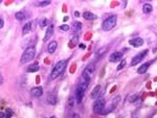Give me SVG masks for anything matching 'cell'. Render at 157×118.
<instances>
[{"label": "cell", "mask_w": 157, "mask_h": 118, "mask_svg": "<svg viewBox=\"0 0 157 118\" xmlns=\"http://www.w3.org/2000/svg\"><path fill=\"white\" fill-rule=\"evenodd\" d=\"M94 69H95V65L93 63H90V64L87 65V67L85 68V70L83 71V74H82V77H84L85 80H89L92 76L93 72H94Z\"/></svg>", "instance_id": "obj_5"}, {"label": "cell", "mask_w": 157, "mask_h": 118, "mask_svg": "<svg viewBox=\"0 0 157 118\" xmlns=\"http://www.w3.org/2000/svg\"><path fill=\"white\" fill-rule=\"evenodd\" d=\"M106 49H107V47H104V48H102V49H99V50L97 51L96 55H97V57H99L101 54H104V53H105V50H106Z\"/></svg>", "instance_id": "obj_27"}, {"label": "cell", "mask_w": 157, "mask_h": 118, "mask_svg": "<svg viewBox=\"0 0 157 118\" xmlns=\"http://www.w3.org/2000/svg\"><path fill=\"white\" fill-rule=\"evenodd\" d=\"M36 55V48L35 47H27L24 50V52L21 55V63L22 64H25L27 62L32 61V59L35 57Z\"/></svg>", "instance_id": "obj_2"}, {"label": "cell", "mask_w": 157, "mask_h": 118, "mask_svg": "<svg viewBox=\"0 0 157 118\" xmlns=\"http://www.w3.org/2000/svg\"><path fill=\"white\" fill-rule=\"evenodd\" d=\"M4 116H5V114H4V113H1V115H0V117H1V118H4Z\"/></svg>", "instance_id": "obj_32"}, {"label": "cell", "mask_w": 157, "mask_h": 118, "mask_svg": "<svg viewBox=\"0 0 157 118\" xmlns=\"http://www.w3.org/2000/svg\"><path fill=\"white\" fill-rule=\"evenodd\" d=\"M129 43H130V45L131 46H133V47H140L141 45L144 44V40L141 38H135V39H132V40H130L129 41Z\"/></svg>", "instance_id": "obj_9"}, {"label": "cell", "mask_w": 157, "mask_h": 118, "mask_svg": "<svg viewBox=\"0 0 157 118\" xmlns=\"http://www.w3.org/2000/svg\"><path fill=\"white\" fill-rule=\"evenodd\" d=\"M101 90H102V87L99 86V85H97V86L94 87L93 90H92V92H91V97H92V98H96V97L99 95Z\"/></svg>", "instance_id": "obj_16"}, {"label": "cell", "mask_w": 157, "mask_h": 118, "mask_svg": "<svg viewBox=\"0 0 157 118\" xmlns=\"http://www.w3.org/2000/svg\"><path fill=\"white\" fill-rule=\"evenodd\" d=\"M79 15H80V14H79V13H78V12H74V16H79Z\"/></svg>", "instance_id": "obj_33"}, {"label": "cell", "mask_w": 157, "mask_h": 118, "mask_svg": "<svg viewBox=\"0 0 157 118\" xmlns=\"http://www.w3.org/2000/svg\"><path fill=\"white\" fill-rule=\"evenodd\" d=\"M82 27V23L81 22H74V30H80Z\"/></svg>", "instance_id": "obj_24"}, {"label": "cell", "mask_w": 157, "mask_h": 118, "mask_svg": "<svg viewBox=\"0 0 157 118\" xmlns=\"http://www.w3.org/2000/svg\"><path fill=\"white\" fill-rule=\"evenodd\" d=\"M15 17H16L17 20L21 21V20H23L24 18H25V14L23 13V12H18V13L15 14Z\"/></svg>", "instance_id": "obj_21"}, {"label": "cell", "mask_w": 157, "mask_h": 118, "mask_svg": "<svg viewBox=\"0 0 157 118\" xmlns=\"http://www.w3.org/2000/svg\"><path fill=\"white\" fill-rule=\"evenodd\" d=\"M116 21H117V17H116L115 15L110 16L109 18H107V19L103 22L102 28L104 29L105 32H109V30L114 28V26L116 25Z\"/></svg>", "instance_id": "obj_3"}, {"label": "cell", "mask_w": 157, "mask_h": 118, "mask_svg": "<svg viewBox=\"0 0 157 118\" xmlns=\"http://www.w3.org/2000/svg\"><path fill=\"white\" fill-rule=\"evenodd\" d=\"M138 99V96L137 95H132L131 97H130V102H135L136 100Z\"/></svg>", "instance_id": "obj_29"}, {"label": "cell", "mask_w": 157, "mask_h": 118, "mask_svg": "<svg viewBox=\"0 0 157 118\" xmlns=\"http://www.w3.org/2000/svg\"><path fill=\"white\" fill-rule=\"evenodd\" d=\"M83 17H84V19H86V20H93L96 18L95 15L93 13H90V12H84Z\"/></svg>", "instance_id": "obj_18"}, {"label": "cell", "mask_w": 157, "mask_h": 118, "mask_svg": "<svg viewBox=\"0 0 157 118\" xmlns=\"http://www.w3.org/2000/svg\"><path fill=\"white\" fill-rule=\"evenodd\" d=\"M60 29H62V30H64V32H67L68 29H69V26L66 25V24H63V25L60 26Z\"/></svg>", "instance_id": "obj_28"}, {"label": "cell", "mask_w": 157, "mask_h": 118, "mask_svg": "<svg viewBox=\"0 0 157 118\" xmlns=\"http://www.w3.org/2000/svg\"><path fill=\"white\" fill-rule=\"evenodd\" d=\"M3 25H4V21H3V19L1 18V19H0V28H2Z\"/></svg>", "instance_id": "obj_31"}, {"label": "cell", "mask_w": 157, "mask_h": 118, "mask_svg": "<svg viewBox=\"0 0 157 118\" xmlns=\"http://www.w3.org/2000/svg\"><path fill=\"white\" fill-rule=\"evenodd\" d=\"M152 11H153V7H152V5H151L150 3L144 4V7H142V12H144V14H150Z\"/></svg>", "instance_id": "obj_20"}, {"label": "cell", "mask_w": 157, "mask_h": 118, "mask_svg": "<svg viewBox=\"0 0 157 118\" xmlns=\"http://www.w3.org/2000/svg\"><path fill=\"white\" fill-rule=\"evenodd\" d=\"M89 83H90L89 80H85L84 77H82V78H81V80L79 82V84H78L77 87H79L80 89H82L84 92H85V91L87 90V88H88V85H89Z\"/></svg>", "instance_id": "obj_10"}, {"label": "cell", "mask_w": 157, "mask_h": 118, "mask_svg": "<svg viewBox=\"0 0 157 118\" xmlns=\"http://www.w3.org/2000/svg\"><path fill=\"white\" fill-rule=\"evenodd\" d=\"M74 96H76V102H77L78 103H81V102H82V100H83L84 91L82 89H80L79 87H77V89H76V94H74Z\"/></svg>", "instance_id": "obj_8"}, {"label": "cell", "mask_w": 157, "mask_h": 118, "mask_svg": "<svg viewBox=\"0 0 157 118\" xmlns=\"http://www.w3.org/2000/svg\"><path fill=\"white\" fill-rule=\"evenodd\" d=\"M66 66H67V61L66 60H63V61H60L59 63H57L56 66L54 67V69H52V71H51V78L54 80V78H57L58 76H60L63 73V71L65 70Z\"/></svg>", "instance_id": "obj_1"}, {"label": "cell", "mask_w": 157, "mask_h": 118, "mask_svg": "<svg viewBox=\"0 0 157 118\" xmlns=\"http://www.w3.org/2000/svg\"><path fill=\"white\" fill-rule=\"evenodd\" d=\"M74 96H70V98H69V100H68V105H67L68 109H71V108H72V107H74Z\"/></svg>", "instance_id": "obj_25"}, {"label": "cell", "mask_w": 157, "mask_h": 118, "mask_svg": "<svg viewBox=\"0 0 157 118\" xmlns=\"http://www.w3.org/2000/svg\"><path fill=\"white\" fill-rule=\"evenodd\" d=\"M123 54H124V52H122V51H115V52L111 53L110 54V57H109L110 62H112V63L119 62V60H122Z\"/></svg>", "instance_id": "obj_7"}, {"label": "cell", "mask_w": 157, "mask_h": 118, "mask_svg": "<svg viewBox=\"0 0 157 118\" xmlns=\"http://www.w3.org/2000/svg\"><path fill=\"white\" fill-rule=\"evenodd\" d=\"M126 66V60H122L121 63L119 64V67H117V70H122L123 68Z\"/></svg>", "instance_id": "obj_26"}, {"label": "cell", "mask_w": 157, "mask_h": 118, "mask_svg": "<svg viewBox=\"0 0 157 118\" xmlns=\"http://www.w3.org/2000/svg\"><path fill=\"white\" fill-rule=\"evenodd\" d=\"M39 69H40V67H39V65L37 64V63H35V64H32L29 65L28 67H27V72H36V71H38Z\"/></svg>", "instance_id": "obj_19"}, {"label": "cell", "mask_w": 157, "mask_h": 118, "mask_svg": "<svg viewBox=\"0 0 157 118\" xmlns=\"http://www.w3.org/2000/svg\"><path fill=\"white\" fill-rule=\"evenodd\" d=\"M148 51H149L148 49H144V51H141V52H139V53L136 54V55L132 59V61H131L132 66H134V65L138 64L139 62H141V60H144V57L148 54Z\"/></svg>", "instance_id": "obj_6"}, {"label": "cell", "mask_w": 157, "mask_h": 118, "mask_svg": "<svg viewBox=\"0 0 157 118\" xmlns=\"http://www.w3.org/2000/svg\"><path fill=\"white\" fill-rule=\"evenodd\" d=\"M51 118H54V117H51Z\"/></svg>", "instance_id": "obj_34"}, {"label": "cell", "mask_w": 157, "mask_h": 118, "mask_svg": "<svg viewBox=\"0 0 157 118\" xmlns=\"http://www.w3.org/2000/svg\"><path fill=\"white\" fill-rule=\"evenodd\" d=\"M52 32H54V25L51 24L47 27V30L45 32V36H44V42L48 41V39L50 38L51 35H52Z\"/></svg>", "instance_id": "obj_15"}, {"label": "cell", "mask_w": 157, "mask_h": 118, "mask_svg": "<svg viewBox=\"0 0 157 118\" xmlns=\"http://www.w3.org/2000/svg\"><path fill=\"white\" fill-rule=\"evenodd\" d=\"M47 102L49 105H54L57 103L58 102V98H57V95H56V93H49L47 95Z\"/></svg>", "instance_id": "obj_12"}, {"label": "cell", "mask_w": 157, "mask_h": 118, "mask_svg": "<svg viewBox=\"0 0 157 118\" xmlns=\"http://www.w3.org/2000/svg\"><path fill=\"white\" fill-rule=\"evenodd\" d=\"M50 4V1L49 0H45V1H39L38 5L39 7H46V5H49Z\"/></svg>", "instance_id": "obj_23"}, {"label": "cell", "mask_w": 157, "mask_h": 118, "mask_svg": "<svg viewBox=\"0 0 157 118\" xmlns=\"http://www.w3.org/2000/svg\"><path fill=\"white\" fill-rule=\"evenodd\" d=\"M153 63V61H150V62H147V63H144V64H142L140 66V67L138 68V70H137V72L138 73H140V74H142V73H144L146 71L148 70V68L150 67V65Z\"/></svg>", "instance_id": "obj_13"}, {"label": "cell", "mask_w": 157, "mask_h": 118, "mask_svg": "<svg viewBox=\"0 0 157 118\" xmlns=\"http://www.w3.org/2000/svg\"><path fill=\"white\" fill-rule=\"evenodd\" d=\"M70 118H80V115L78 114V113H74V114L70 116Z\"/></svg>", "instance_id": "obj_30"}, {"label": "cell", "mask_w": 157, "mask_h": 118, "mask_svg": "<svg viewBox=\"0 0 157 118\" xmlns=\"http://www.w3.org/2000/svg\"><path fill=\"white\" fill-rule=\"evenodd\" d=\"M32 22H27L25 25L23 26V28H22V35L23 36L27 35V34L32 30Z\"/></svg>", "instance_id": "obj_17"}, {"label": "cell", "mask_w": 157, "mask_h": 118, "mask_svg": "<svg viewBox=\"0 0 157 118\" xmlns=\"http://www.w3.org/2000/svg\"><path fill=\"white\" fill-rule=\"evenodd\" d=\"M30 93H32V96L35 97H40V96L43 94V88L42 87H35L30 90Z\"/></svg>", "instance_id": "obj_11"}, {"label": "cell", "mask_w": 157, "mask_h": 118, "mask_svg": "<svg viewBox=\"0 0 157 118\" xmlns=\"http://www.w3.org/2000/svg\"><path fill=\"white\" fill-rule=\"evenodd\" d=\"M57 47H58V43L56 41H51L47 46V51L49 53H54L56 49H57Z\"/></svg>", "instance_id": "obj_14"}, {"label": "cell", "mask_w": 157, "mask_h": 118, "mask_svg": "<svg viewBox=\"0 0 157 118\" xmlns=\"http://www.w3.org/2000/svg\"><path fill=\"white\" fill-rule=\"evenodd\" d=\"M47 23H48L47 19H46V18H43V19H41L39 21V25H40L41 28H43V27H45V26L47 25Z\"/></svg>", "instance_id": "obj_22"}, {"label": "cell", "mask_w": 157, "mask_h": 118, "mask_svg": "<svg viewBox=\"0 0 157 118\" xmlns=\"http://www.w3.org/2000/svg\"><path fill=\"white\" fill-rule=\"evenodd\" d=\"M105 107H106L105 99H97L93 103V111H94V113H97V114H103L104 110H105Z\"/></svg>", "instance_id": "obj_4"}]
</instances>
